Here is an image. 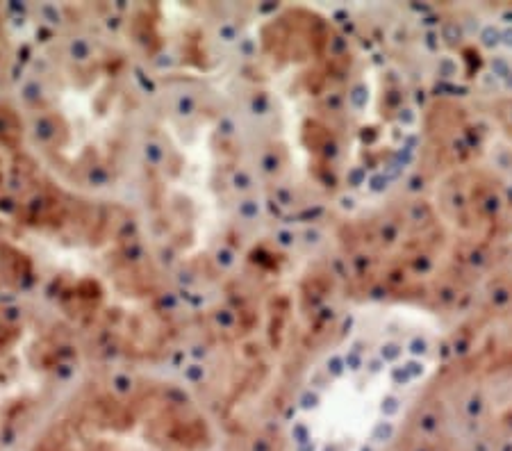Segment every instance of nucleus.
Instances as JSON below:
<instances>
[{
  "instance_id": "2",
  "label": "nucleus",
  "mask_w": 512,
  "mask_h": 451,
  "mask_svg": "<svg viewBox=\"0 0 512 451\" xmlns=\"http://www.w3.org/2000/svg\"><path fill=\"white\" fill-rule=\"evenodd\" d=\"M235 130L221 117V94L185 87L151 108L139 146L137 174L146 187L158 240L176 258H201L221 242V146Z\"/></svg>"
},
{
  "instance_id": "1",
  "label": "nucleus",
  "mask_w": 512,
  "mask_h": 451,
  "mask_svg": "<svg viewBox=\"0 0 512 451\" xmlns=\"http://www.w3.org/2000/svg\"><path fill=\"white\" fill-rule=\"evenodd\" d=\"M19 98L39 155L66 185L107 192L135 178L148 103L117 44L57 39L32 60Z\"/></svg>"
}]
</instances>
